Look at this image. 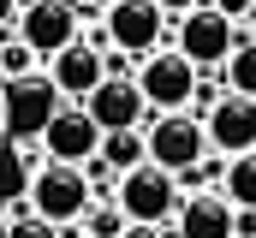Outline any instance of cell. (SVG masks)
<instances>
[{
  "label": "cell",
  "instance_id": "3",
  "mask_svg": "<svg viewBox=\"0 0 256 238\" xmlns=\"http://www.w3.org/2000/svg\"><path fill=\"white\" fill-rule=\"evenodd\" d=\"M24 196H30V208H36L42 220H54V226H72V220L90 208V184H84V173H78L72 161H48V155L36 161Z\"/></svg>",
  "mask_w": 256,
  "mask_h": 238
},
{
  "label": "cell",
  "instance_id": "2",
  "mask_svg": "<svg viewBox=\"0 0 256 238\" xmlns=\"http://www.w3.org/2000/svg\"><path fill=\"white\" fill-rule=\"evenodd\" d=\"M114 202H120V214H126V220L167 226V220H173V208H179V184H173V173H167V167L137 161V167H126V173H120Z\"/></svg>",
  "mask_w": 256,
  "mask_h": 238
},
{
  "label": "cell",
  "instance_id": "8",
  "mask_svg": "<svg viewBox=\"0 0 256 238\" xmlns=\"http://www.w3.org/2000/svg\"><path fill=\"white\" fill-rule=\"evenodd\" d=\"M167 24H173L179 54L191 60V66H220V60L232 54V18H226V12H214L208 0L191 6V12H179V18H167Z\"/></svg>",
  "mask_w": 256,
  "mask_h": 238
},
{
  "label": "cell",
  "instance_id": "4",
  "mask_svg": "<svg viewBox=\"0 0 256 238\" xmlns=\"http://www.w3.org/2000/svg\"><path fill=\"white\" fill-rule=\"evenodd\" d=\"M202 66L179 54V48H149V54H137V72H131V84L143 90V102H149V114H167V108H185L191 102V84Z\"/></svg>",
  "mask_w": 256,
  "mask_h": 238
},
{
  "label": "cell",
  "instance_id": "9",
  "mask_svg": "<svg viewBox=\"0 0 256 238\" xmlns=\"http://www.w3.org/2000/svg\"><path fill=\"white\" fill-rule=\"evenodd\" d=\"M12 30H18V42H24V48H36V60H48L54 48H66L72 36H84V24H78L72 0H30V6H18Z\"/></svg>",
  "mask_w": 256,
  "mask_h": 238
},
{
  "label": "cell",
  "instance_id": "5",
  "mask_svg": "<svg viewBox=\"0 0 256 238\" xmlns=\"http://www.w3.org/2000/svg\"><path fill=\"white\" fill-rule=\"evenodd\" d=\"M102 42L137 60V54L167 42V12L155 0H108L102 6Z\"/></svg>",
  "mask_w": 256,
  "mask_h": 238
},
{
  "label": "cell",
  "instance_id": "10",
  "mask_svg": "<svg viewBox=\"0 0 256 238\" xmlns=\"http://www.w3.org/2000/svg\"><path fill=\"white\" fill-rule=\"evenodd\" d=\"M202 143H208L214 155H238V149H256V96L220 90V102L202 114Z\"/></svg>",
  "mask_w": 256,
  "mask_h": 238
},
{
  "label": "cell",
  "instance_id": "7",
  "mask_svg": "<svg viewBox=\"0 0 256 238\" xmlns=\"http://www.w3.org/2000/svg\"><path fill=\"white\" fill-rule=\"evenodd\" d=\"M42 78L60 90V102H84L108 78V48H96L90 36H72L66 48H54V54L42 60Z\"/></svg>",
  "mask_w": 256,
  "mask_h": 238
},
{
  "label": "cell",
  "instance_id": "17",
  "mask_svg": "<svg viewBox=\"0 0 256 238\" xmlns=\"http://www.w3.org/2000/svg\"><path fill=\"white\" fill-rule=\"evenodd\" d=\"M42 60H36V48H24L18 42V30H0V84L6 78H24V72H36Z\"/></svg>",
  "mask_w": 256,
  "mask_h": 238
},
{
  "label": "cell",
  "instance_id": "18",
  "mask_svg": "<svg viewBox=\"0 0 256 238\" xmlns=\"http://www.w3.org/2000/svg\"><path fill=\"white\" fill-rule=\"evenodd\" d=\"M0 238H66V226L42 220V214L30 208V214H18V220H0Z\"/></svg>",
  "mask_w": 256,
  "mask_h": 238
},
{
  "label": "cell",
  "instance_id": "19",
  "mask_svg": "<svg viewBox=\"0 0 256 238\" xmlns=\"http://www.w3.org/2000/svg\"><path fill=\"white\" fill-rule=\"evenodd\" d=\"M155 6H161L167 18H179V12H191V6H202V0H155Z\"/></svg>",
  "mask_w": 256,
  "mask_h": 238
},
{
  "label": "cell",
  "instance_id": "15",
  "mask_svg": "<svg viewBox=\"0 0 256 238\" xmlns=\"http://www.w3.org/2000/svg\"><path fill=\"white\" fill-rule=\"evenodd\" d=\"M96 155H102L114 173H126V167H137V161H149V149H143V125H114V131H102Z\"/></svg>",
  "mask_w": 256,
  "mask_h": 238
},
{
  "label": "cell",
  "instance_id": "1",
  "mask_svg": "<svg viewBox=\"0 0 256 238\" xmlns=\"http://www.w3.org/2000/svg\"><path fill=\"white\" fill-rule=\"evenodd\" d=\"M54 108H60V90H54L42 72L6 78V84H0V131H6V143H36Z\"/></svg>",
  "mask_w": 256,
  "mask_h": 238
},
{
  "label": "cell",
  "instance_id": "16",
  "mask_svg": "<svg viewBox=\"0 0 256 238\" xmlns=\"http://www.w3.org/2000/svg\"><path fill=\"white\" fill-rule=\"evenodd\" d=\"M220 84L238 96H256V36H232V54L220 60Z\"/></svg>",
  "mask_w": 256,
  "mask_h": 238
},
{
  "label": "cell",
  "instance_id": "11",
  "mask_svg": "<svg viewBox=\"0 0 256 238\" xmlns=\"http://www.w3.org/2000/svg\"><path fill=\"white\" fill-rule=\"evenodd\" d=\"M42 155L48 161H84V155H96V143H102V125L84 114V102H60L54 114H48V125H42Z\"/></svg>",
  "mask_w": 256,
  "mask_h": 238
},
{
  "label": "cell",
  "instance_id": "14",
  "mask_svg": "<svg viewBox=\"0 0 256 238\" xmlns=\"http://www.w3.org/2000/svg\"><path fill=\"white\" fill-rule=\"evenodd\" d=\"M220 196L232 208H256V149H238L220 161Z\"/></svg>",
  "mask_w": 256,
  "mask_h": 238
},
{
  "label": "cell",
  "instance_id": "20",
  "mask_svg": "<svg viewBox=\"0 0 256 238\" xmlns=\"http://www.w3.org/2000/svg\"><path fill=\"white\" fill-rule=\"evenodd\" d=\"M12 18H18V6H12V0H0V30H12Z\"/></svg>",
  "mask_w": 256,
  "mask_h": 238
},
{
  "label": "cell",
  "instance_id": "13",
  "mask_svg": "<svg viewBox=\"0 0 256 238\" xmlns=\"http://www.w3.org/2000/svg\"><path fill=\"white\" fill-rule=\"evenodd\" d=\"M173 232L179 238H232V202L220 190H179V208H173Z\"/></svg>",
  "mask_w": 256,
  "mask_h": 238
},
{
  "label": "cell",
  "instance_id": "12",
  "mask_svg": "<svg viewBox=\"0 0 256 238\" xmlns=\"http://www.w3.org/2000/svg\"><path fill=\"white\" fill-rule=\"evenodd\" d=\"M84 114L96 119L102 131H114V125H143V119H149V102H143V90L131 84V72H108V78L84 96Z\"/></svg>",
  "mask_w": 256,
  "mask_h": 238
},
{
  "label": "cell",
  "instance_id": "6",
  "mask_svg": "<svg viewBox=\"0 0 256 238\" xmlns=\"http://www.w3.org/2000/svg\"><path fill=\"white\" fill-rule=\"evenodd\" d=\"M143 149H149V161H155V167H167V173L191 167L196 155L208 149V143H202V119H196L191 108L149 114V119H143Z\"/></svg>",
  "mask_w": 256,
  "mask_h": 238
}]
</instances>
